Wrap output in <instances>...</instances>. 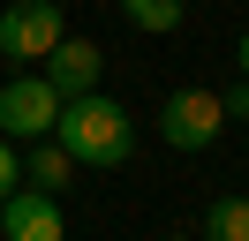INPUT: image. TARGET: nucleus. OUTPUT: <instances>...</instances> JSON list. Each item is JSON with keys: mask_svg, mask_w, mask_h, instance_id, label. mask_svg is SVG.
Returning a JSON list of instances; mask_svg holds the SVG:
<instances>
[{"mask_svg": "<svg viewBox=\"0 0 249 241\" xmlns=\"http://www.w3.org/2000/svg\"><path fill=\"white\" fill-rule=\"evenodd\" d=\"M53 143L68 151L76 166H128L136 158V120H128L121 98H106V90H83V98L61 105V120H53Z\"/></svg>", "mask_w": 249, "mask_h": 241, "instance_id": "1", "label": "nucleus"}, {"mask_svg": "<svg viewBox=\"0 0 249 241\" xmlns=\"http://www.w3.org/2000/svg\"><path fill=\"white\" fill-rule=\"evenodd\" d=\"M219 128H227L219 90H196V83L166 90V105H159V136H166L174 151H212V143H219Z\"/></svg>", "mask_w": 249, "mask_h": 241, "instance_id": "2", "label": "nucleus"}, {"mask_svg": "<svg viewBox=\"0 0 249 241\" xmlns=\"http://www.w3.org/2000/svg\"><path fill=\"white\" fill-rule=\"evenodd\" d=\"M53 120H61V90L46 75H8L0 83V136L8 143H38V136H53Z\"/></svg>", "mask_w": 249, "mask_h": 241, "instance_id": "3", "label": "nucleus"}, {"mask_svg": "<svg viewBox=\"0 0 249 241\" xmlns=\"http://www.w3.org/2000/svg\"><path fill=\"white\" fill-rule=\"evenodd\" d=\"M61 38H68V23H61V8H53V0H16V8H0V60L38 68Z\"/></svg>", "mask_w": 249, "mask_h": 241, "instance_id": "4", "label": "nucleus"}, {"mask_svg": "<svg viewBox=\"0 0 249 241\" xmlns=\"http://www.w3.org/2000/svg\"><path fill=\"white\" fill-rule=\"evenodd\" d=\"M0 234H8V241H68L61 196H46V189H8V196H0Z\"/></svg>", "mask_w": 249, "mask_h": 241, "instance_id": "5", "label": "nucleus"}, {"mask_svg": "<svg viewBox=\"0 0 249 241\" xmlns=\"http://www.w3.org/2000/svg\"><path fill=\"white\" fill-rule=\"evenodd\" d=\"M98 68H106V60H98V45H91V38H61L46 60H38V75L61 90V105H68V98H83V90H98Z\"/></svg>", "mask_w": 249, "mask_h": 241, "instance_id": "6", "label": "nucleus"}, {"mask_svg": "<svg viewBox=\"0 0 249 241\" xmlns=\"http://www.w3.org/2000/svg\"><path fill=\"white\" fill-rule=\"evenodd\" d=\"M68 173H76V158H68L53 136H38V143H31V158H23V181L53 196V189H68Z\"/></svg>", "mask_w": 249, "mask_h": 241, "instance_id": "7", "label": "nucleus"}, {"mask_svg": "<svg viewBox=\"0 0 249 241\" xmlns=\"http://www.w3.org/2000/svg\"><path fill=\"white\" fill-rule=\"evenodd\" d=\"M204 241H249V196H219L204 211Z\"/></svg>", "mask_w": 249, "mask_h": 241, "instance_id": "8", "label": "nucleus"}, {"mask_svg": "<svg viewBox=\"0 0 249 241\" xmlns=\"http://www.w3.org/2000/svg\"><path fill=\"white\" fill-rule=\"evenodd\" d=\"M121 8H128V23H136V30H151V38L181 23V0H121Z\"/></svg>", "mask_w": 249, "mask_h": 241, "instance_id": "9", "label": "nucleus"}, {"mask_svg": "<svg viewBox=\"0 0 249 241\" xmlns=\"http://www.w3.org/2000/svg\"><path fill=\"white\" fill-rule=\"evenodd\" d=\"M16 181H23V158H16V143H8V136H0V196L16 189Z\"/></svg>", "mask_w": 249, "mask_h": 241, "instance_id": "10", "label": "nucleus"}, {"mask_svg": "<svg viewBox=\"0 0 249 241\" xmlns=\"http://www.w3.org/2000/svg\"><path fill=\"white\" fill-rule=\"evenodd\" d=\"M219 105H227V120H249V75H242V83H227V98H219Z\"/></svg>", "mask_w": 249, "mask_h": 241, "instance_id": "11", "label": "nucleus"}, {"mask_svg": "<svg viewBox=\"0 0 249 241\" xmlns=\"http://www.w3.org/2000/svg\"><path fill=\"white\" fill-rule=\"evenodd\" d=\"M234 68H242V75H249V30H242V45H234Z\"/></svg>", "mask_w": 249, "mask_h": 241, "instance_id": "12", "label": "nucleus"}, {"mask_svg": "<svg viewBox=\"0 0 249 241\" xmlns=\"http://www.w3.org/2000/svg\"><path fill=\"white\" fill-rule=\"evenodd\" d=\"M166 241H189V234H166Z\"/></svg>", "mask_w": 249, "mask_h": 241, "instance_id": "13", "label": "nucleus"}]
</instances>
